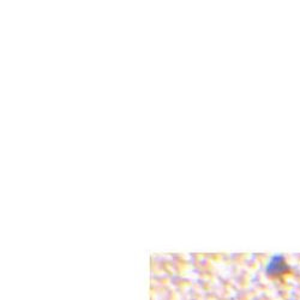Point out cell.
I'll list each match as a JSON object with an SVG mask.
<instances>
[{"instance_id": "obj_1", "label": "cell", "mask_w": 300, "mask_h": 300, "mask_svg": "<svg viewBox=\"0 0 300 300\" xmlns=\"http://www.w3.org/2000/svg\"><path fill=\"white\" fill-rule=\"evenodd\" d=\"M287 270H288L287 264L285 263L284 258L281 257H275L274 260H271V262L268 265V272L274 276L284 274V272H286Z\"/></svg>"}]
</instances>
